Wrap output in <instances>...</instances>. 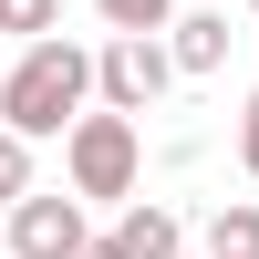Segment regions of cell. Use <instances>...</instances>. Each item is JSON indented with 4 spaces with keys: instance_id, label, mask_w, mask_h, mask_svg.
I'll return each instance as SVG.
<instances>
[{
    "instance_id": "cell-1",
    "label": "cell",
    "mask_w": 259,
    "mask_h": 259,
    "mask_svg": "<svg viewBox=\"0 0 259 259\" xmlns=\"http://www.w3.org/2000/svg\"><path fill=\"white\" fill-rule=\"evenodd\" d=\"M104 94V52H83V41H21V62L0 73V124H11L21 145L31 135H73L83 104Z\"/></svg>"
},
{
    "instance_id": "cell-10",
    "label": "cell",
    "mask_w": 259,
    "mask_h": 259,
    "mask_svg": "<svg viewBox=\"0 0 259 259\" xmlns=\"http://www.w3.org/2000/svg\"><path fill=\"white\" fill-rule=\"evenodd\" d=\"M52 21H62V0H11V31L21 41H52Z\"/></svg>"
},
{
    "instance_id": "cell-3",
    "label": "cell",
    "mask_w": 259,
    "mask_h": 259,
    "mask_svg": "<svg viewBox=\"0 0 259 259\" xmlns=\"http://www.w3.org/2000/svg\"><path fill=\"white\" fill-rule=\"evenodd\" d=\"M166 83H177V52L156 31H114L104 41V114H156Z\"/></svg>"
},
{
    "instance_id": "cell-7",
    "label": "cell",
    "mask_w": 259,
    "mask_h": 259,
    "mask_svg": "<svg viewBox=\"0 0 259 259\" xmlns=\"http://www.w3.org/2000/svg\"><path fill=\"white\" fill-rule=\"evenodd\" d=\"M207 259H259V207H249V197L207 218Z\"/></svg>"
},
{
    "instance_id": "cell-11",
    "label": "cell",
    "mask_w": 259,
    "mask_h": 259,
    "mask_svg": "<svg viewBox=\"0 0 259 259\" xmlns=\"http://www.w3.org/2000/svg\"><path fill=\"white\" fill-rule=\"evenodd\" d=\"M239 166L259 177V83H249V104H239Z\"/></svg>"
},
{
    "instance_id": "cell-5",
    "label": "cell",
    "mask_w": 259,
    "mask_h": 259,
    "mask_svg": "<svg viewBox=\"0 0 259 259\" xmlns=\"http://www.w3.org/2000/svg\"><path fill=\"white\" fill-rule=\"evenodd\" d=\"M166 52H177V73H218L228 62V11H177V41Z\"/></svg>"
},
{
    "instance_id": "cell-4",
    "label": "cell",
    "mask_w": 259,
    "mask_h": 259,
    "mask_svg": "<svg viewBox=\"0 0 259 259\" xmlns=\"http://www.w3.org/2000/svg\"><path fill=\"white\" fill-rule=\"evenodd\" d=\"M83 249H94V228H83V197H73V187L11 207V259H83Z\"/></svg>"
},
{
    "instance_id": "cell-14",
    "label": "cell",
    "mask_w": 259,
    "mask_h": 259,
    "mask_svg": "<svg viewBox=\"0 0 259 259\" xmlns=\"http://www.w3.org/2000/svg\"><path fill=\"white\" fill-rule=\"evenodd\" d=\"M249 11H259V0H249Z\"/></svg>"
},
{
    "instance_id": "cell-2",
    "label": "cell",
    "mask_w": 259,
    "mask_h": 259,
    "mask_svg": "<svg viewBox=\"0 0 259 259\" xmlns=\"http://www.w3.org/2000/svg\"><path fill=\"white\" fill-rule=\"evenodd\" d=\"M62 166H73V197H135V114H83L73 135H62Z\"/></svg>"
},
{
    "instance_id": "cell-9",
    "label": "cell",
    "mask_w": 259,
    "mask_h": 259,
    "mask_svg": "<svg viewBox=\"0 0 259 259\" xmlns=\"http://www.w3.org/2000/svg\"><path fill=\"white\" fill-rule=\"evenodd\" d=\"M21 197H41V187H31V145L0 124V207H21Z\"/></svg>"
},
{
    "instance_id": "cell-13",
    "label": "cell",
    "mask_w": 259,
    "mask_h": 259,
    "mask_svg": "<svg viewBox=\"0 0 259 259\" xmlns=\"http://www.w3.org/2000/svg\"><path fill=\"white\" fill-rule=\"evenodd\" d=\"M0 31H11V0H0Z\"/></svg>"
},
{
    "instance_id": "cell-6",
    "label": "cell",
    "mask_w": 259,
    "mask_h": 259,
    "mask_svg": "<svg viewBox=\"0 0 259 259\" xmlns=\"http://www.w3.org/2000/svg\"><path fill=\"white\" fill-rule=\"evenodd\" d=\"M114 239H124V259H177V249H187V228H177V207L135 197V207H124V228H114Z\"/></svg>"
},
{
    "instance_id": "cell-8",
    "label": "cell",
    "mask_w": 259,
    "mask_h": 259,
    "mask_svg": "<svg viewBox=\"0 0 259 259\" xmlns=\"http://www.w3.org/2000/svg\"><path fill=\"white\" fill-rule=\"evenodd\" d=\"M114 31H177V0H94Z\"/></svg>"
},
{
    "instance_id": "cell-12",
    "label": "cell",
    "mask_w": 259,
    "mask_h": 259,
    "mask_svg": "<svg viewBox=\"0 0 259 259\" xmlns=\"http://www.w3.org/2000/svg\"><path fill=\"white\" fill-rule=\"evenodd\" d=\"M83 259H124V239H94V249H83Z\"/></svg>"
}]
</instances>
